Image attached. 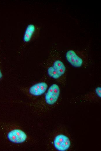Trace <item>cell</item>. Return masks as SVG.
Wrapping results in <instances>:
<instances>
[{"label": "cell", "instance_id": "cell-1", "mask_svg": "<svg viewBox=\"0 0 101 151\" xmlns=\"http://www.w3.org/2000/svg\"><path fill=\"white\" fill-rule=\"evenodd\" d=\"M49 78L64 87L66 83L67 69L60 52L55 46L51 47L46 59L41 64Z\"/></svg>", "mask_w": 101, "mask_h": 151}, {"label": "cell", "instance_id": "cell-2", "mask_svg": "<svg viewBox=\"0 0 101 151\" xmlns=\"http://www.w3.org/2000/svg\"><path fill=\"white\" fill-rule=\"evenodd\" d=\"M61 99L59 85L54 83L50 85L45 94L38 99L31 101L28 105L33 112L41 115L49 112L57 107Z\"/></svg>", "mask_w": 101, "mask_h": 151}, {"label": "cell", "instance_id": "cell-3", "mask_svg": "<svg viewBox=\"0 0 101 151\" xmlns=\"http://www.w3.org/2000/svg\"><path fill=\"white\" fill-rule=\"evenodd\" d=\"M72 146V138L64 127H58L50 133L47 142L49 150L67 151L71 150Z\"/></svg>", "mask_w": 101, "mask_h": 151}, {"label": "cell", "instance_id": "cell-4", "mask_svg": "<svg viewBox=\"0 0 101 151\" xmlns=\"http://www.w3.org/2000/svg\"><path fill=\"white\" fill-rule=\"evenodd\" d=\"M67 61L72 66L77 68H86L89 65L90 60L87 49L76 50L70 49L65 52Z\"/></svg>", "mask_w": 101, "mask_h": 151}, {"label": "cell", "instance_id": "cell-5", "mask_svg": "<svg viewBox=\"0 0 101 151\" xmlns=\"http://www.w3.org/2000/svg\"><path fill=\"white\" fill-rule=\"evenodd\" d=\"M49 78L44 75L38 81L32 85L20 88V91L29 99L35 101L42 96L47 90L49 86Z\"/></svg>", "mask_w": 101, "mask_h": 151}, {"label": "cell", "instance_id": "cell-6", "mask_svg": "<svg viewBox=\"0 0 101 151\" xmlns=\"http://www.w3.org/2000/svg\"><path fill=\"white\" fill-rule=\"evenodd\" d=\"M6 136L9 141L15 144L24 143L30 139L26 132L20 127L15 124L9 126Z\"/></svg>", "mask_w": 101, "mask_h": 151}, {"label": "cell", "instance_id": "cell-7", "mask_svg": "<svg viewBox=\"0 0 101 151\" xmlns=\"http://www.w3.org/2000/svg\"><path fill=\"white\" fill-rule=\"evenodd\" d=\"M101 98V87L100 85L96 86L93 90L82 95L77 96L73 100L75 103L89 102L98 103Z\"/></svg>", "mask_w": 101, "mask_h": 151}, {"label": "cell", "instance_id": "cell-8", "mask_svg": "<svg viewBox=\"0 0 101 151\" xmlns=\"http://www.w3.org/2000/svg\"><path fill=\"white\" fill-rule=\"evenodd\" d=\"M40 27L35 24H30L26 26L23 37V42L25 44L37 38L39 34Z\"/></svg>", "mask_w": 101, "mask_h": 151}, {"label": "cell", "instance_id": "cell-9", "mask_svg": "<svg viewBox=\"0 0 101 151\" xmlns=\"http://www.w3.org/2000/svg\"><path fill=\"white\" fill-rule=\"evenodd\" d=\"M3 75L0 63V80L3 77Z\"/></svg>", "mask_w": 101, "mask_h": 151}]
</instances>
